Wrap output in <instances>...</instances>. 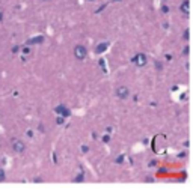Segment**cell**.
I'll return each mask as SVG.
<instances>
[{
    "label": "cell",
    "mask_w": 193,
    "mask_h": 191,
    "mask_svg": "<svg viewBox=\"0 0 193 191\" xmlns=\"http://www.w3.org/2000/svg\"><path fill=\"white\" fill-rule=\"evenodd\" d=\"M131 62L135 63L136 66H139V68H142L146 65V56L143 54V53H139V54H136L135 57L131 59Z\"/></svg>",
    "instance_id": "cell-1"
},
{
    "label": "cell",
    "mask_w": 193,
    "mask_h": 191,
    "mask_svg": "<svg viewBox=\"0 0 193 191\" xmlns=\"http://www.w3.org/2000/svg\"><path fill=\"white\" fill-rule=\"evenodd\" d=\"M86 54H88V50H86L84 45H77L76 48H74V56H76V59H79V60H83L84 57H86Z\"/></svg>",
    "instance_id": "cell-2"
},
{
    "label": "cell",
    "mask_w": 193,
    "mask_h": 191,
    "mask_svg": "<svg viewBox=\"0 0 193 191\" xmlns=\"http://www.w3.org/2000/svg\"><path fill=\"white\" fill-rule=\"evenodd\" d=\"M128 95H130V90H128V87L119 86L116 89V96L119 98V99H127V98H128Z\"/></svg>",
    "instance_id": "cell-3"
},
{
    "label": "cell",
    "mask_w": 193,
    "mask_h": 191,
    "mask_svg": "<svg viewBox=\"0 0 193 191\" xmlns=\"http://www.w3.org/2000/svg\"><path fill=\"white\" fill-rule=\"evenodd\" d=\"M12 149L17 152V154H21V152H24L26 149V145L21 141V140H15L14 143H12Z\"/></svg>",
    "instance_id": "cell-4"
},
{
    "label": "cell",
    "mask_w": 193,
    "mask_h": 191,
    "mask_svg": "<svg viewBox=\"0 0 193 191\" xmlns=\"http://www.w3.org/2000/svg\"><path fill=\"white\" fill-rule=\"evenodd\" d=\"M180 11H181L184 15H189V14H190V2H189V0H184V2L181 3V6H180Z\"/></svg>",
    "instance_id": "cell-5"
},
{
    "label": "cell",
    "mask_w": 193,
    "mask_h": 191,
    "mask_svg": "<svg viewBox=\"0 0 193 191\" xmlns=\"http://www.w3.org/2000/svg\"><path fill=\"white\" fill-rule=\"evenodd\" d=\"M107 48H109V42H101V44H98V45L95 47V53L101 54V53H104V51H106Z\"/></svg>",
    "instance_id": "cell-6"
},
{
    "label": "cell",
    "mask_w": 193,
    "mask_h": 191,
    "mask_svg": "<svg viewBox=\"0 0 193 191\" xmlns=\"http://www.w3.org/2000/svg\"><path fill=\"white\" fill-rule=\"evenodd\" d=\"M56 113H59V114H62V116H69V110H68L65 105H59V107H56Z\"/></svg>",
    "instance_id": "cell-7"
},
{
    "label": "cell",
    "mask_w": 193,
    "mask_h": 191,
    "mask_svg": "<svg viewBox=\"0 0 193 191\" xmlns=\"http://www.w3.org/2000/svg\"><path fill=\"white\" fill-rule=\"evenodd\" d=\"M44 41V38L42 36H38V38H32V39H29V42L27 44H41Z\"/></svg>",
    "instance_id": "cell-8"
},
{
    "label": "cell",
    "mask_w": 193,
    "mask_h": 191,
    "mask_svg": "<svg viewBox=\"0 0 193 191\" xmlns=\"http://www.w3.org/2000/svg\"><path fill=\"white\" fill-rule=\"evenodd\" d=\"M83 178H84V174H83V173H80V174H79V176L76 178V182H82V181H83Z\"/></svg>",
    "instance_id": "cell-9"
},
{
    "label": "cell",
    "mask_w": 193,
    "mask_h": 191,
    "mask_svg": "<svg viewBox=\"0 0 193 191\" xmlns=\"http://www.w3.org/2000/svg\"><path fill=\"white\" fill-rule=\"evenodd\" d=\"M5 178H6V176H5V172L0 169V181H5Z\"/></svg>",
    "instance_id": "cell-10"
},
{
    "label": "cell",
    "mask_w": 193,
    "mask_h": 191,
    "mask_svg": "<svg viewBox=\"0 0 193 191\" xmlns=\"http://www.w3.org/2000/svg\"><path fill=\"white\" fill-rule=\"evenodd\" d=\"M189 35H190V32H189V29H187V30L184 32V39H185V41L189 39Z\"/></svg>",
    "instance_id": "cell-11"
},
{
    "label": "cell",
    "mask_w": 193,
    "mask_h": 191,
    "mask_svg": "<svg viewBox=\"0 0 193 191\" xmlns=\"http://www.w3.org/2000/svg\"><path fill=\"white\" fill-rule=\"evenodd\" d=\"M59 123V125H62V123H63V117H62V116H60V117H58V121H56Z\"/></svg>",
    "instance_id": "cell-12"
},
{
    "label": "cell",
    "mask_w": 193,
    "mask_h": 191,
    "mask_svg": "<svg viewBox=\"0 0 193 191\" xmlns=\"http://www.w3.org/2000/svg\"><path fill=\"white\" fill-rule=\"evenodd\" d=\"M122 161H124V156H122V155L116 158V163H122Z\"/></svg>",
    "instance_id": "cell-13"
},
{
    "label": "cell",
    "mask_w": 193,
    "mask_h": 191,
    "mask_svg": "<svg viewBox=\"0 0 193 191\" xmlns=\"http://www.w3.org/2000/svg\"><path fill=\"white\" fill-rule=\"evenodd\" d=\"M161 11L166 14V12H169V8H168V6H163V8H161Z\"/></svg>",
    "instance_id": "cell-14"
},
{
    "label": "cell",
    "mask_w": 193,
    "mask_h": 191,
    "mask_svg": "<svg viewBox=\"0 0 193 191\" xmlns=\"http://www.w3.org/2000/svg\"><path fill=\"white\" fill-rule=\"evenodd\" d=\"M82 150H83V152H88L89 149H88V146H83V148H82Z\"/></svg>",
    "instance_id": "cell-15"
},
{
    "label": "cell",
    "mask_w": 193,
    "mask_h": 191,
    "mask_svg": "<svg viewBox=\"0 0 193 191\" xmlns=\"http://www.w3.org/2000/svg\"><path fill=\"white\" fill-rule=\"evenodd\" d=\"M2 21H3V14L0 12V23H2Z\"/></svg>",
    "instance_id": "cell-16"
},
{
    "label": "cell",
    "mask_w": 193,
    "mask_h": 191,
    "mask_svg": "<svg viewBox=\"0 0 193 191\" xmlns=\"http://www.w3.org/2000/svg\"><path fill=\"white\" fill-rule=\"evenodd\" d=\"M113 2H119V0H113Z\"/></svg>",
    "instance_id": "cell-17"
},
{
    "label": "cell",
    "mask_w": 193,
    "mask_h": 191,
    "mask_svg": "<svg viewBox=\"0 0 193 191\" xmlns=\"http://www.w3.org/2000/svg\"><path fill=\"white\" fill-rule=\"evenodd\" d=\"M89 2H94V0H89Z\"/></svg>",
    "instance_id": "cell-18"
}]
</instances>
